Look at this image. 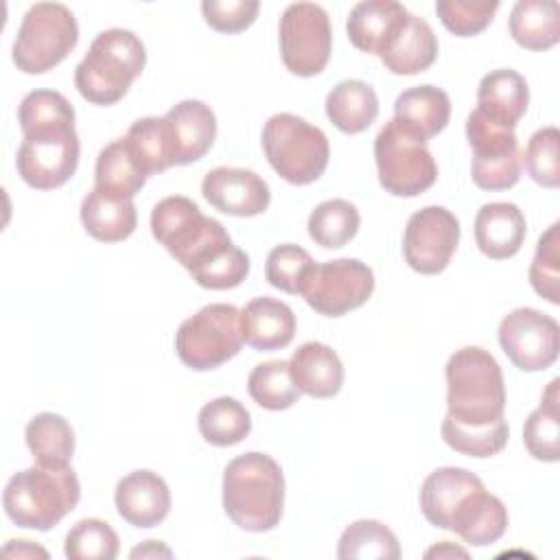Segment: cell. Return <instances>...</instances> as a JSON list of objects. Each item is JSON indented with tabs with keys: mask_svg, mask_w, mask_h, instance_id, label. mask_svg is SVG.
<instances>
[{
	"mask_svg": "<svg viewBox=\"0 0 560 560\" xmlns=\"http://www.w3.org/2000/svg\"><path fill=\"white\" fill-rule=\"evenodd\" d=\"M466 138L472 149L470 175L483 190H508L521 179L523 153L514 129L499 127L472 109L466 118Z\"/></svg>",
	"mask_w": 560,
	"mask_h": 560,
	"instance_id": "obj_11",
	"label": "cell"
},
{
	"mask_svg": "<svg viewBox=\"0 0 560 560\" xmlns=\"http://www.w3.org/2000/svg\"><path fill=\"white\" fill-rule=\"evenodd\" d=\"M448 418L462 427H488L503 418L505 381L497 359L479 348L466 346L446 361Z\"/></svg>",
	"mask_w": 560,
	"mask_h": 560,
	"instance_id": "obj_3",
	"label": "cell"
},
{
	"mask_svg": "<svg viewBox=\"0 0 560 560\" xmlns=\"http://www.w3.org/2000/svg\"><path fill=\"white\" fill-rule=\"evenodd\" d=\"M527 223L516 203L490 201L475 217V241L481 254L492 260L512 258L525 241Z\"/></svg>",
	"mask_w": 560,
	"mask_h": 560,
	"instance_id": "obj_22",
	"label": "cell"
},
{
	"mask_svg": "<svg viewBox=\"0 0 560 560\" xmlns=\"http://www.w3.org/2000/svg\"><path fill=\"white\" fill-rule=\"evenodd\" d=\"M118 549V534L101 518H81L74 523L63 545V553L70 560H114Z\"/></svg>",
	"mask_w": 560,
	"mask_h": 560,
	"instance_id": "obj_41",
	"label": "cell"
},
{
	"mask_svg": "<svg viewBox=\"0 0 560 560\" xmlns=\"http://www.w3.org/2000/svg\"><path fill=\"white\" fill-rule=\"evenodd\" d=\"M125 140H127L129 151L133 153V158L138 160V164L142 166V171L147 175L162 173V171L175 166L166 127H164V118H158V116L138 118L129 127Z\"/></svg>",
	"mask_w": 560,
	"mask_h": 560,
	"instance_id": "obj_39",
	"label": "cell"
},
{
	"mask_svg": "<svg viewBox=\"0 0 560 560\" xmlns=\"http://www.w3.org/2000/svg\"><path fill=\"white\" fill-rule=\"evenodd\" d=\"M442 553H448V556H468L464 549H459V547H451L448 545V540H444V545L442 547H433V549H429L427 551V558H431V556H442Z\"/></svg>",
	"mask_w": 560,
	"mask_h": 560,
	"instance_id": "obj_49",
	"label": "cell"
},
{
	"mask_svg": "<svg viewBox=\"0 0 560 560\" xmlns=\"http://www.w3.org/2000/svg\"><path fill=\"white\" fill-rule=\"evenodd\" d=\"M258 0H203V20L219 33H241L249 28L258 15Z\"/></svg>",
	"mask_w": 560,
	"mask_h": 560,
	"instance_id": "obj_46",
	"label": "cell"
},
{
	"mask_svg": "<svg viewBox=\"0 0 560 560\" xmlns=\"http://www.w3.org/2000/svg\"><path fill=\"white\" fill-rule=\"evenodd\" d=\"M289 372L300 394L311 398H332L343 385L341 359L322 341L302 343L289 359Z\"/></svg>",
	"mask_w": 560,
	"mask_h": 560,
	"instance_id": "obj_24",
	"label": "cell"
},
{
	"mask_svg": "<svg viewBox=\"0 0 560 560\" xmlns=\"http://www.w3.org/2000/svg\"><path fill=\"white\" fill-rule=\"evenodd\" d=\"M409 11L405 4L394 0H365L357 2L350 9L346 33L354 48L381 55L385 46L394 39V35L405 24Z\"/></svg>",
	"mask_w": 560,
	"mask_h": 560,
	"instance_id": "obj_20",
	"label": "cell"
},
{
	"mask_svg": "<svg viewBox=\"0 0 560 560\" xmlns=\"http://www.w3.org/2000/svg\"><path fill=\"white\" fill-rule=\"evenodd\" d=\"M81 223L85 232L96 241H125L133 234L138 223L133 199L94 186L81 201Z\"/></svg>",
	"mask_w": 560,
	"mask_h": 560,
	"instance_id": "obj_28",
	"label": "cell"
},
{
	"mask_svg": "<svg viewBox=\"0 0 560 560\" xmlns=\"http://www.w3.org/2000/svg\"><path fill=\"white\" fill-rule=\"evenodd\" d=\"M508 529V508L483 486L472 490L464 503L457 508L451 521V532H455L464 542L472 547H486L497 542Z\"/></svg>",
	"mask_w": 560,
	"mask_h": 560,
	"instance_id": "obj_27",
	"label": "cell"
},
{
	"mask_svg": "<svg viewBox=\"0 0 560 560\" xmlns=\"http://www.w3.org/2000/svg\"><path fill=\"white\" fill-rule=\"evenodd\" d=\"M529 105V88L523 74L510 68L488 72L477 88V112L490 122L514 129Z\"/></svg>",
	"mask_w": 560,
	"mask_h": 560,
	"instance_id": "obj_23",
	"label": "cell"
},
{
	"mask_svg": "<svg viewBox=\"0 0 560 560\" xmlns=\"http://www.w3.org/2000/svg\"><path fill=\"white\" fill-rule=\"evenodd\" d=\"M247 392L256 405L269 411L289 409L300 398V389L295 387L289 372V361H282V359L258 363L249 372Z\"/></svg>",
	"mask_w": 560,
	"mask_h": 560,
	"instance_id": "obj_38",
	"label": "cell"
},
{
	"mask_svg": "<svg viewBox=\"0 0 560 560\" xmlns=\"http://www.w3.org/2000/svg\"><path fill=\"white\" fill-rule=\"evenodd\" d=\"M326 116L339 131L361 133L378 116V96L365 81H339L326 96Z\"/></svg>",
	"mask_w": 560,
	"mask_h": 560,
	"instance_id": "obj_29",
	"label": "cell"
},
{
	"mask_svg": "<svg viewBox=\"0 0 560 560\" xmlns=\"http://www.w3.org/2000/svg\"><path fill=\"white\" fill-rule=\"evenodd\" d=\"M560 280V223H551L545 234H540L536 254L529 267L532 289L551 304H560L558 293Z\"/></svg>",
	"mask_w": 560,
	"mask_h": 560,
	"instance_id": "obj_43",
	"label": "cell"
},
{
	"mask_svg": "<svg viewBox=\"0 0 560 560\" xmlns=\"http://www.w3.org/2000/svg\"><path fill=\"white\" fill-rule=\"evenodd\" d=\"M459 243V221L442 206H424L407 221L402 254L407 265L424 276L442 273Z\"/></svg>",
	"mask_w": 560,
	"mask_h": 560,
	"instance_id": "obj_14",
	"label": "cell"
},
{
	"mask_svg": "<svg viewBox=\"0 0 560 560\" xmlns=\"http://www.w3.org/2000/svg\"><path fill=\"white\" fill-rule=\"evenodd\" d=\"M374 158L381 186L396 197H416L438 179V164L427 140L402 129L394 118L374 138Z\"/></svg>",
	"mask_w": 560,
	"mask_h": 560,
	"instance_id": "obj_9",
	"label": "cell"
},
{
	"mask_svg": "<svg viewBox=\"0 0 560 560\" xmlns=\"http://www.w3.org/2000/svg\"><path fill=\"white\" fill-rule=\"evenodd\" d=\"M243 341L260 352L287 348L295 335V315L282 300L260 295L241 311Z\"/></svg>",
	"mask_w": 560,
	"mask_h": 560,
	"instance_id": "obj_21",
	"label": "cell"
},
{
	"mask_svg": "<svg viewBox=\"0 0 560 560\" xmlns=\"http://www.w3.org/2000/svg\"><path fill=\"white\" fill-rule=\"evenodd\" d=\"M438 35L433 33L431 24L424 18L409 13L400 31L378 57L392 74L407 77L424 72L429 66H433L438 59Z\"/></svg>",
	"mask_w": 560,
	"mask_h": 560,
	"instance_id": "obj_25",
	"label": "cell"
},
{
	"mask_svg": "<svg viewBox=\"0 0 560 560\" xmlns=\"http://www.w3.org/2000/svg\"><path fill=\"white\" fill-rule=\"evenodd\" d=\"M313 267H315V260L304 247L284 243V245H276L267 254L265 278L271 287L295 295L302 291V284Z\"/></svg>",
	"mask_w": 560,
	"mask_h": 560,
	"instance_id": "obj_42",
	"label": "cell"
},
{
	"mask_svg": "<svg viewBox=\"0 0 560 560\" xmlns=\"http://www.w3.org/2000/svg\"><path fill=\"white\" fill-rule=\"evenodd\" d=\"M151 234L203 289H234L249 273V256L188 197L173 195L158 201L151 212Z\"/></svg>",
	"mask_w": 560,
	"mask_h": 560,
	"instance_id": "obj_1",
	"label": "cell"
},
{
	"mask_svg": "<svg viewBox=\"0 0 560 560\" xmlns=\"http://www.w3.org/2000/svg\"><path fill=\"white\" fill-rule=\"evenodd\" d=\"M499 343L518 370L540 372L551 368L558 359L560 326L553 317L521 306L501 319Z\"/></svg>",
	"mask_w": 560,
	"mask_h": 560,
	"instance_id": "obj_13",
	"label": "cell"
},
{
	"mask_svg": "<svg viewBox=\"0 0 560 560\" xmlns=\"http://www.w3.org/2000/svg\"><path fill=\"white\" fill-rule=\"evenodd\" d=\"M481 486L483 481L466 468H457V466L435 468L422 481L420 510L431 525L440 529H451V521L457 508L464 503V499L472 490Z\"/></svg>",
	"mask_w": 560,
	"mask_h": 560,
	"instance_id": "obj_19",
	"label": "cell"
},
{
	"mask_svg": "<svg viewBox=\"0 0 560 560\" xmlns=\"http://www.w3.org/2000/svg\"><path fill=\"white\" fill-rule=\"evenodd\" d=\"M560 131L556 127H542L532 133L523 153V164L529 177L545 186L558 188L560 184Z\"/></svg>",
	"mask_w": 560,
	"mask_h": 560,
	"instance_id": "obj_45",
	"label": "cell"
},
{
	"mask_svg": "<svg viewBox=\"0 0 560 560\" xmlns=\"http://www.w3.org/2000/svg\"><path fill=\"white\" fill-rule=\"evenodd\" d=\"M201 195L206 201L232 217H256L269 208L271 192L267 182L247 168L217 166L203 175Z\"/></svg>",
	"mask_w": 560,
	"mask_h": 560,
	"instance_id": "obj_16",
	"label": "cell"
},
{
	"mask_svg": "<svg viewBox=\"0 0 560 560\" xmlns=\"http://www.w3.org/2000/svg\"><path fill=\"white\" fill-rule=\"evenodd\" d=\"M197 427L206 442L214 446H232L249 435L252 416L236 398L219 396L199 409Z\"/></svg>",
	"mask_w": 560,
	"mask_h": 560,
	"instance_id": "obj_35",
	"label": "cell"
},
{
	"mask_svg": "<svg viewBox=\"0 0 560 560\" xmlns=\"http://www.w3.org/2000/svg\"><path fill=\"white\" fill-rule=\"evenodd\" d=\"M144 63L147 50L133 31L107 28L92 39L85 57L74 68V85L85 101L114 105L140 77Z\"/></svg>",
	"mask_w": 560,
	"mask_h": 560,
	"instance_id": "obj_5",
	"label": "cell"
},
{
	"mask_svg": "<svg viewBox=\"0 0 560 560\" xmlns=\"http://www.w3.org/2000/svg\"><path fill=\"white\" fill-rule=\"evenodd\" d=\"M147 556H151V558H155V556L171 558L173 553H171V549H166L160 540H147L144 545H140V547H136V549L131 551V558H147Z\"/></svg>",
	"mask_w": 560,
	"mask_h": 560,
	"instance_id": "obj_48",
	"label": "cell"
},
{
	"mask_svg": "<svg viewBox=\"0 0 560 560\" xmlns=\"http://www.w3.org/2000/svg\"><path fill=\"white\" fill-rule=\"evenodd\" d=\"M282 63L291 74H319L332 50L330 18L315 2H293L284 9L278 24Z\"/></svg>",
	"mask_w": 560,
	"mask_h": 560,
	"instance_id": "obj_10",
	"label": "cell"
},
{
	"mask_svg": "<svg viewBox=\"0 0 560 560\" xmlns=\"http://www.w3.org/2000/svg\"><path fill=\"white\" fill-rule=\"evenodd\" d=\"M223 508L245 532H269L282 518L284 475L280 464L258 451L234 457L223 470Z\"/></svg>",
	"mask_w": 560,
	"mask_h": 560,
	"instance_id": "obj_2",
	"label": "cell"
},
{
	"mask_svg": "<svg viewBox=\"0 0 560 560\" xmlns=\"http://www.w3.org/2000/svg\"><path fill=\"white\" fill-rule=\"evenodd\" d=\"M79 42V24L72 11L59 2L33 4L13 42V63L24 74H42L59 66Z\"/></svg>",
	"mask_w": 560,
	"mask_h": 560,
	"instance_id": "obj_7",
	"label": "cell"
},
{
	"mask_svg": "<svg viewBox=\"0 0 560 560\" xmlns=\"http://www.w3.org/2000/svg\"><path fill=\"white\" fill-rule=\"evenodd\" d=\"M558 378H553L542 394L540 407L534 409L523 427V442L527 453L540 462L560 459V416H558Z\"/></svg>",
	"mask_w": 560,
	"mask_h": 560,
	"instance_id": "obj_36",
	"label": "cell"
},
{
	"mask_svg": "<svg viewBox=\"0 0 560 560\" xmlns=\"http://www.w3.org/2000/svg\"><path fill=\"white\" fill-rule=\"evenodd\" d=\"M510 35L527 50H547L560 39V7L556 0H518L510 13Z\"/></svg>",
	"mask_w": 560,
	"mask_h": 560,
	"instance_id": "obj_30",
	"label": "cell"
},
{
	"mask_svg": "<svg viewBox=\"0 0 560 560\" xmlns=\"http://www.w3.org/2000/svg\"><path fill=\"white\" fill-rule=\"evenodd\" d=\"M241 346V311L225 302L206 304L184 319L175 332L179 361L197 372L223 365L238 354Z\"/></svg>",
	"mask_w": 560,
	"mask_h": 560,
	"instance_id": "obj_8",
	"label": "cell"
},
{
	"mask_svg": "<svg viewBox=\"0 0 560 560\" xmlns=\"http://www.w3.org/2000/svg\"><path fill=\"white\" fill-rule=\"evenodd\" d=\"M510 429L505 418L488 424V427H462L453 422L448 416L442 420V440L457 453L470 457H492L501 453L508 444Z\"/></svg>",
	"mask_w": 560,
	"mask_h": 560,
	"instance_id": "obj_40",
	"label": "cell"
},
{
	"mask_svg": "<svg viewBox=\"0 0 560 560\" xmlns=\"http://www.w3.org/2000/svg\"><path fill=\"white\" fill-rule=\"evenodd\" d=\"M81 486L70 466H35L15 472L2 492L7 516L26 529L48 532L77 508Z\"/></svg>",
	"mask_w": 560,
	"mask_h": 560,
	"instance_id": "obj_4",
	"label": "cell"
},
{
	"mask_svg": "<svg viewBox=\"0 0 560 560\" xmlns=\"http://www.w3.org/2000/svg\"><path fill=\"white\" fill-rule=\"evenodd\" d=\"M24 438L37 464L52 468L70 466L74 453V431L63 416L52 411L33 416L24 429Z\"/></svg>",
	"mask_w": 560,
	"mask_h": 560,
	"instance_id": "obj_31",
	"label": "cell"
},
{
	"mask_svg": "<svg viewBox=\"0 0 560 560\" xmlns=\"http://www.w3.org/2000/svg\"><path fill=\"white\" fill-rule=\"evenodd\" d=\"M162 118L175 166H186L201 160L214 144L217 116L203 101H179Z\"/></svg>",
	"mask_w": 560,
	"mask_h": 560,
	"instance_id": "obj_17",
	"label": "cell"
},
{
	"mask_svg": "<svg viewBox=\"0 0 560 560\" xmlns=\"http://www.w3.org/2000/svg\"><path fill=\"white\" fill-rule=\"evenodd\" d=\"M341 560H398L400 545L396 534L374 518L350 523L337 545Z\"/></svg>",
	"mask_w": 560,
	"mask_h": 560,
	"instance_id": "obj_33",
	"label": "cell"
},
{
	"mask_svg": "<svg viewBox=\"0 0 560 560\" xmlns=\"http://www.w3.org/2000/svg\"><path fill=\"white\" fill-rule=\"evenodd\" d=\"M374 291V271L357 258H337L315 262L306 276L300 295L306 304L326 317H341L363 306Z\"/></svg>",
	"mask_w": 560,
	"mask_h": 560,
	"instance_id": "obj_12",
	"label": "cell"
},
{
	"mask_svg": "<svg viewBox=\"0 0 560 560\" xmlns=\"http://www.w3.org/2000/svg\"><path fill=\"white\" fill-rule=\"evenodd\" d=\"M4 556H42L46 558L48 553L37 547V545H31V540H9V545L2 549Z\"/></svg>",
	"mask_w": 560,
	"mask_h": 560,
	"instance_id": "obj_47",
	"label": "cell"
},
{
	"mask_svg": "<svg viewBox=\"0 0 560 560\" xmlns=\"http://www.w3.org/2000/svg\"><path fill=\"white\" fill-rule=\"evenodd\" d=\"M118 514L133 527H155L171 512V490L153 470H133L116 483L114 492Z\"/></svg>",
	"mask_w": 560,
	"mask_h": 560,
	"instance_id": "obj_18",
	"label": "cell"
},
{
	"mask_svg": "<svg viewBox=\"0 0 560 560\" xmlns=\"http://www.w3.org/2000/svg\"><path fill=\"white\" fill-rule=\"evenodd\" d=\"M18 122H20V129L24 136L50 133V131H72L74 129V107L61 92L33 90L20 103Z\"/></svg>",
	"mask_w": 560,
	"mask_h": 560,
	"instance_id": "obj_34",
	"label": "cell"
},
{
	"mask_svg": "<svg viewBox=\"0 0 560 560\" xmlns=\"http://www.w3.org/2000/svg\"><path fill=\"white\" fill-rule=\"evenodd\" d=\"M262 151L271 168L295 186L319 179L330 158L326 133L289 112L273 114L265 122Z\"/></svg>",
	"mask_w": 560,
	"mask_h": 560,
	"instance_id": "obj_6",
	"label": "cell"
},
{
	"mask_svg": "<svg viewBox=\"0 0 560 560\" xmlns=\"http://www.w3.org/2000/svg\"><path fill=\"white\" fill-rule=\"evenodd\" d=\"M499 0H438L435 13L446 31L457 37L481 33L494 18Z\"/></svg>",
	"mask_w": 560,
	"mask_h": 560,
	"instance_id": "obj_44",
	"label": "cell"
},
{
	"mask_svg": "<svg viewBox=\"0 0 560 560\" xmlns=\"http://www.w3.org/2000/svg\"><path fill=\"white\" fill-rule=\"evenodd\" d=\"M147 173L133 158L125 138H116L105 144L96 158L94 166V186L127 199H133L136 192L147 182Z\"/></svg>",
	"mask_w": 560,
	"mask_h": 560,
	"instance_id": "obj_32",
	"label": "cell"
},
{
	"mask_svg": "<svg viewBox=\"0 0 560 560\" xmlns=\"http://www.w3.org/2000/svg\"><path fill=\"white\" fill-rule=\"evenodd\" d=\"M359 210L346 199H326L308 214V236L326 249L348 245L359 232Z\"/></svg>",
	"mask_w": 560,
	"mask_h": 560,
	"instance_id": "obj_37",
	"label": "cell"
},
{
	"mask_svg": "<svg viewBox=\"0 0 560 560\" xmlns=\"http://www.w3.org/2000/svg\"><path fill=\"white\" fill-rule=\"evenodd\" d=\"M79 153L81 144L74 129L24 136L15 155L18 175L35 190L59 188L77 173Z\"/></svg>",
	"mask_w": 560,
	"mask_h": 560,
	"instance_id": "obj_15",
	"label": "cell"
},
{
	"mask_svg": "<svg viewBox=\"0 0 560 560\" xmlns=\"http://www.w3.org/2000/svg\"><path fill=\"white\" fill-rule=\"evenodd\" d=\"M451 118V98L438 85H413L398 94L394 120L409 133L429 140L438 136Z\"/></svg>",
	"mask_w": 560,
	"mask_h": 560,
	"instance_id": "obj_26",
	"label": "cell"
}]
</instances>
